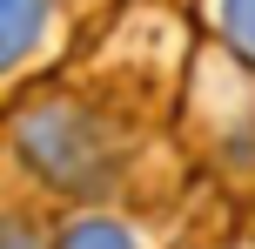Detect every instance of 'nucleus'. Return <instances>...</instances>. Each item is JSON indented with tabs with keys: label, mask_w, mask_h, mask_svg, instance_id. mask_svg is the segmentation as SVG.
I'll return each mask as SVG.
<instances>
[]
</instances>
